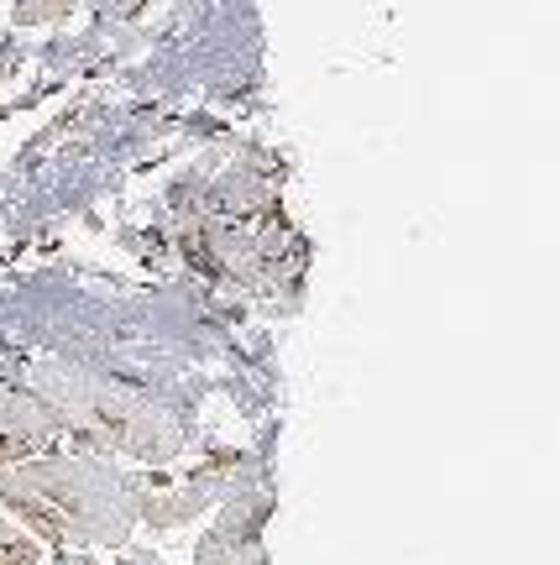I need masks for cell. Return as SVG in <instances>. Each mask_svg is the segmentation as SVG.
<instances>
[{"label":"cell","mask_w":560,"mask_h":565,"mask_svg":"<svg viewBox=\"0 0 560 565\" xmlns=\"http://www.w3.org/2000/svg\"><path fill=\"white\" fill-rule=\"evenodd\" d=\"M63 440V424L53 419V408L38 393H17L0 387V466L32 461V456H53V445Z\"/></svg>","instance_id":"277c9868"},{"label":"cell","mask_w":560,"mask_h":565,"mask_svg":"<svg viewBox=\"0 0 560 565\" xmlns=\"http://www.w3.org/2000/svg\"><path fill=\"white\" fill-rule=\"evenodd\" d=\"M116 565H162L158 555H126V561H116Z\"/></svg>","instance_id":"52a82bcc"},{"label":"cell","mask_w":560,"mask_h":565,"mask_svg":"<svg viewBox=\"0 0 560 565\" xmlns=\"http://www.w3.org/2000/svg\"><path fill=\"white\" fill-rule=\"evenodd\" d=\"M0 565H42L38 540H32L11 513H0Z\"/></svg>","instance_id":"5b68a950"},{"label":"cell","mask_w":560,"mask_h":565,"mask_svg":"<svg viewBox=\"0 0 560 565\" xmlns=\"http://www.w3.org/2000/svg\"><path fill=\"white\" fill-rule=\"evenodd\" d=\"M267 519H273V498L267 492L225 503L221 524L200 540V561L194 565H267V545H262Z\"/></svg>","instance_id":"3957f363"},{"label":"cell","mask_w":560,"mask_h":565,"mask_svg":"<svg viewBox=\"0 0 560 565\" xmlns=\"http://www.w3.org/2000/svg\"><path fill=\"white\" fill-rule=\"evenodd\" d=\"M80 0H17V26H42V21L68 17Z\"/></svg>","instance_id":"8992f818"},{"label":"cell","mask_w":560,"mask_h":565,"mask_svg":"<svg viewBox=\"0 0 560 565\" xmlns=\"http://www.w3.org/2000/svg\"><path fill=\"white\" fill-rule=\"evenodd\" d=\"M32 393L53 408V419L63 424V435L95 445V450H120L137 461H173L183 450V424L168 408L147 404L141 393L74 372V366H38Z\"/></svg>","instance_id":"7a4b0ae2"},{"label":"cell","mask_w":560,"mask_h":565,"mask_svg":"<svg viewBox=\"0 0 560 565\" xmlns=\"http://www.w3.org/2000/svg\"><path fill=\"white\" fill-rule=\"evenodd\" d=\"M0 508L53 550L126 545L141 519V487L110 461L32 456L0 466Z\"/></svg>","instance_id":"6da1fadb"}]
</instances>
